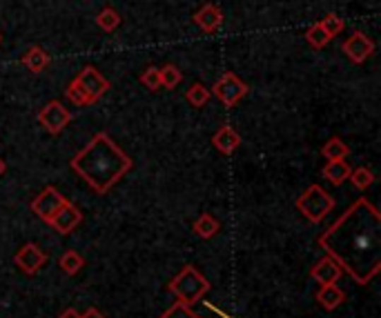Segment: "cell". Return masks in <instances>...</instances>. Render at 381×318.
<instances>
[{
    "label": "cell",
    "instance_id": "cell-9",
    "mask_svg": "<svg viewBox=\"0 0 381 318\" xmlns=\"http://www.w3.org/2000/svg\"><path fill=\"white\" fill-rule=\"evenodd\" d=\"M81 223H83V214H81V209L74 205V202H69V200L63 202L61 209H58L52 216V221H49V225L63 236L71 234V231H74Z\"/></svg>",
    "mask_w": 381,
    "mask_h": 318
},
{
    "label": "cell",
    "instance_id": "cell-33",
    "mask_svg": "<svg viewBox=\"0 0 381 318\" xmlns=\"http://www.w3.org/2000/svg\"><path fill=\"white\" fill-rule=\"evenodd\" d=\"M0 40H3V36H0Z\"/></svg>",
    "mask_w": 381,
    "mask_h": 318
},
{
    "label": "cell",
    "instance_id": "cell-11",
    "mask_svg": "<svg viewBox=\"0 0 381 318\" xmlns=\"http://www.w3.org/2000/svg\"><path fill=\"white\" fill-rule=\"evenodd\" d=\"M76 80H78V85L85 90V94L90 96V100L92 103H96V100L105 94L107 90H110V82H107V78L100 74V71L96 69V67H90L87 65L81 74L76 76Z\"/></svg>",
    "mask_w": 381,
    "mask_h": 318
},
{
    "label": "cell",
    "instance_id": "cell-21",
    "mask_svg": "<svg viewBox=\"0 0 381 318\" xmlns=\"http://www.w3.org/2000/svg\"><path fill=\"white\" fill-rule=\"evenodd\" d=\"M96 25L102 29V32H114L116 27L121 25V16L114 7H105L98 16H96Z\"/></svg>",
    "mask_w": 381,
    "mask_h": 318
},
{
    "label": "cell",
    "instance_id": "cell-16",
    "mask_svg": "<svg viewBox=\"0 0 381 318\" xmlns=\"http://www.w3.org/2000/svg\"><path fill=\"white\" fill-rule=\"evenodd\" d=\"M23 65L32 71V74H40L42 69L49 65V54L42 49V47H29L27 54L23 56Z\"/></svg>",
    "mask_w": 381,
    "mask_h": 318
},
{
    "label": "cell",
    "instance_id": "cell-13",
    "mask_svg": "<svg viewBox=\"0 0 381 318\" xmlns=\"http://www.w3.org/2000/svg\"><path fill=\"white\" fill-rule=\"evenodd\" d=\"M194 23L203 29V32H216L218 27H221L223 23V13L221 9H218L216 5L208 3V5H203L197 13H194Z\"/></svg>",
    "mask_w": 381,
    "mask_h": 318
},
{
    "label": "cell",
    "instance_id": "cell-12",
    "mask_svg": "<svg viewBox=\"0 0 381 318\" xmlns=\"http://www.w3.org/2000/svg\"><path fill=\"white\" fill-rule=\"evenodd\" d=\"M341 274H344V269H341V265L336 263L334 258H330V256H324L319 260V263L312 267V279L319 283V285H332V283H336L341 279Z\"/></svg>",
    "mask_w": 381,
    "mask_h": 318
},
{
    "label": "cell",
    "instance_id": "cell-8",
    "mask_svg": "<svg viewBox=\"0 0 381 318\" xmlns=\"http://www.w3.org/2000/svg\"><path fill=\"white\" fill-rule=\"evenodd\" d=\"M67 198L56 190V187H45L34 200H32V212L38 216V219H42L45 223H49L52 221V216L61 209V205L65 202Z\"/></svg>",
    "mask_w": 381,
    "mask_h": 318
},
{
    "label": "cell",
    "instance_id": "cell-14",
    "mask_svg": "<svg viewBox=\"0 0 381 318\" xmlns=\"http://www.w3.org/2000/svg\"><path fill=\"white\" fill-rule=\"evenodd\" d=\"M212 142H214V147L221 152V154H232V152L241 145V136H239V132H237V129H234L232 125H223V127L214 134Z\"/></svg>",
    "mask_w": 381,
    "mask_h": 318
},
{
    "label": "cell",
    "instance_id": "cell-10",
    "mask_svg": "<svg viewBox=\"0 0 381 318\" xmlns=\"http://www.w3.org/2000/svg\"><path fill=\"white\" fill-rule=\"evenodd\" d=\"M344 54L350 58L353 63L361 65L363 61H368V58L375 54V40L370 36H365L361 32H355L353 36H350L346 42H344Z\"/></svg>",
    "mask_w": 381,
    "mask_h": 318
},
{
    "label": "cell",
    "instance_id": "cell-3",
    "mask_svg": "<svg viewBox=\"0 0 381 318\" xmlns=\"http://www.w3.org/2000/svg\"><path fill=\"white\" fill-rule=\"evenodd\" d=\"M170 292L185 305H197V302L210 292V281L194 265H185L177 276L170 281Z\"/></svg>",
    "mask_w": 381,
    "mask_h": 318
},
{
    "label": "cell",
    "instance_id": "cell-7",
    "mask_svg": "<svg viewBox=\"0 0 381 318\" xmlns=\"http://www.w3.org/2000/svg\"><path fill=\"white\" fill-rule=\"evenodd\" d=\"M13 260H16V265L25 271V274H38L42 267H45L49 263V254L42 252L36 243H25L23 247L16 252V256H13Z\"/></svg>",
    "mask_w": 381,
    "mask_h": 318
},
{
    "label": "cell",
    "instance_id": "cell-19",
    "mask_svg": "<svg viewBox=\"0 0 381 318\" xmlns=\"http://www.w3.org/2000/svg\"><path fill=\"white\" fill-rule=\"evenodd\" d=\"M348 154H350V147L339 136H332L324 147H321V156H324L326 161H346Z\"/></svg>",
    "mask_w": 381,
    "mask_h": 318
},
{
    "label": "cell",
    "instance_id": "cell-6",
    "mask_svg": "<svg viewBox=\"0 0 381 318\" xmlns=\"http://www.w3.org/2000/svg\"><path fill=\"white\" fill-rule=\"evenodd\" d=\"M69 121H71V114L67 111L63 103H58V100H52V103H47L38 111V123L45 127L49 134H61L69 125Z\"/></svg>",
    "mask_w": 381,
    "mask_h": 318
},
{
    "label": "cell",
    "instance_id": "cell-22",
    "mask_svg": "<svg viewBox=\"0 0 381 318\" xmlns=\"http://www.w3.org/2000/svg\"><path fill=\"white\" fill-rule=\"evenodd\" d=\"M210 96H212V92L208 90V87H203L201 82H194L187 90V103L192 107H203L210 100Z\"/></svg>",
    "mask_w": 381,
    "mask_h": 318
},
{
    "label": "cell",
    "instance_id": "cell-15",
    "mask_svg": "<svg viewBox=\"0 0 381 318\" xmlns=\"http://www.w3.org/2000/svg\"><path fill=\"white\" fill-rule=\"evenodd\" d=\"M317 302L324 310H328V312H332V310H336L341 305V302H346V292L341 287H336L334 283L332 285H321V289L317 292Z\"/></svg>",
    "mask_w": 381,
    "mask_h": 318
},
{
    "label": "cell",
    "instance_id": "cell-17",
    "mask_svg": "<svg viewBox=\"0 0 381 318\" xmlns=\"http://www.w3.org/2000/svg\"><path fill=\"white\" fill-rule=\"evenodd\" d=\"M218 229H221V225H218V221L214 219L212 214L199 216V219L194 221V225H192V231H194L199 238H203V240H208V238L216 236Z\"/></svg>",
    "mask_w": 381,
    "mask_h": 318
},
{
    "label": "cell",
    "instance_id": "cell-31",
    "mask_svg": "<svg viewBox=\"0 0 381 318\" xmlns=\"http://www.w3.org/2000/svg\"><path fill=\"white\" fill-rule=\"evenodd\" d=\"M81 318H105V316H102L96 307H90L85 314H81Z\"/></svg>",
    "mask_w": 381,
    "mask_h": 318
},
{
    "label": "cell",
    "instance_id": "cell-26",
    "mask_svg": "<svg viewBox=\"0 0 381 318\" xmlns=\"http://www.w3.org/2000/svg\"><path fill=\"white\" fill-rule=\"evenodd\" d=\"M319 25H321V29H324V32L330 36V40L334 38V36H339L341 32H344V20L336 16V13H328V16H324L319 20Z\"/></svg>",
    "mask_w": 381,
    "mask_h": 318
},
{
    "label": "cell",
    "instance_id": "cell-4",
    "mask_svg": "<svg viewBox=\"0 0 381 318\" xmlns=\"http://www.w3.org/2000/svg\"><path fill=\"white\" fill-rule=\"evenodd\" d=\"M297 209L305 216L307 221L317 225L334 209V198L321 185H310L297 198Z\"/></svg>",
    "mask_w": 381,
    "mask_h": 318
},
{
    "label": "cell",
    "instance_id": "cell-30",
    "mask_svg": "<svg viewBox=\"0 0 381 318\" xmlns=\"http://www.w3.org/2000/svg\"><path fill=\"white\" fill-rule=\"evenodd\" d=\"M58 318H81V314L74 307H67V310L61 312V316H58Z\"/></svg>",
    "mask_w": 381,
    "mask_h": 318
},
{
    "label": "cell",
    "instance_id": "cell-25",
    "mask_svg": "<svg viewBox=\"0 0 381 318\" xmlns=\"http://www.w3.org/2000/svg\"><path fill=\"white\" fill-rule=\"evenodd\" d=\"M65 94H67V98L71 100L74 105H78V107H85V105H92V100H90V96L85 94V90L78 85V80L74 78L69 85H67V90H65Z\"/></svg>",
    "mask_w": 381,
    "mask_h": 318
},
{
    "label": "cell",
    "instance_id": "cell-28",
    "mask_svg": "<svg viewBox=\"0 0 381 318\" xmlns=\"http://www.w3.org/2000/svg\"><path fill=\"white\" fill-rule=\"evenodd\" d=\"M141 82L148 87L150 92H158L160 90V74H158V69L156 67H148L141 74Z\"/></svg>",
    "mask_w": 381,
    "mask_h": 318
},
{
    "label": "cell",
    "instance_id": "cell-32",
    "mask_svg": "<svg viewBox=\"0 0 381 318\" xmlns=\"http://www.w3.org/2000/svg\"><path fill=\"white\" fill-rule=\"evenodd\" d=\"M5 169H7V165H5L3 158H0V176H3V173H5Z\"/></svg>",
    "mask_w": 381,
    "mask_h": 318
},
{
    "label": "cell",
    "instance_id": "cell-29",
    "mask_svg": "<svg viewBox=\"0 0 381 318\" xmlns=\"http://www.w3.org/2000/svg\"><path fill=\"white\" fill-rule=\"evenodd\" d=\"M160 318H199L192 310H189V305H185V302H177V305H172L165 314H160Z\"/></svg>",
    "mask_w": 381,
    "mask_h": 318
},
{
    "label": "cell",
    "instance_id": "cell-18",
    "mask_svg": "<svg viewBox=\"0 0 381 318\" xmlns=\"http://www.w3.org/2000/svg\"><path fill=\"white\" fill-rule=\"evenodd\" d=\"M350 165L346 163V161H328L326 163V167H324V176L332 183V185H344L346 181H348V176H350Z\"/></svg>",
    "mask_w": 381,
    "mask_h": 318
},
{
    "label": "cell",
    "instance_id": "cell-2",
    "mask_svg": "<svg viewBox=\"0 0 381 318\" xmlns=\"http://www.w3.org/2000/svg\"><path fill=\"white\" fill-rule=\"evenodd\" d=\"M69 167L96 194H107L131 169V158L105 132H100L71 158Z\"/></svg>",
    "mask_w": 381,
    "mask_h": 318
},
{
    "label": "cell",
    "instance_id": "cell-20",
    "mask_svg": "<svg viewBox=\"0 0 381 318\" xmlns=\"http://www.w3.org/2000/svg\"><path fill=\"white\" fill-rule=\"evenodd\" d=\"M58 265H61V269L65 274L74 276V274H78L85 267V258L78 252H74V250H67L61 258H58Z\"/></svg>",
    "mask_w": 381,
    "mask_h": 318
},
{
    "label": "cell",
    "instance_id": "cell-24",
    "mask_svg": "<svg viewBox=\"0 0 381 318\" xmlns=\"http://www.w3.org/2000/svg\"><path fill=\"white\" fill-rule=\"evenodd\" d=\"M158 74H160V87H165V90H174L183 78L177 65H165L163 69H158Z\"/></svg>",
    "mask_w": 381,
    "mask_h": 318
},
{
    "label": "cell",
    "instance_id": "cell-27",
    "mask_svg": "<svg viewBox=\"0 0 381 318\" xmlns=\"http://www.w3.org/2000/svg\"><path fill=\"white\" fill-rule=\"evenodd\" d=\"M305 40L310 42V45H312L315 49H321V47H326L328 42H330V36L324 32V29H321V25H319V23H315L310 29H307Z\"/></svg>",
    "mask_w": 381,
    "mask_h": 318
},
{
    "label": "cell",
    "instance_id": "cell-5",
    "mask_svg": "<svg viewBox=\"0 0 381 318\" xmlns=\"http://www.w3.org/2000/svg\"><path fill=\"white\" fill-rule=\"evenodd\" d=\"M212 94H214L218 100H221L225 107H234V105H239L241 98H245L247 85H245L237 74H232V71H225V74L216 80Z\"/></svg>",
    "mask_w": 381,
    "mask_h": 318
},
{
    "label": "cell",
    "instance_id": "cell-1",
    "mask_svg": "<svg viewBox=\"0 0 381 318\" xmlns=\"http://www.w3.org/2000/svg\"><path fill=\"white\" fill-rule=\"evenodd\" d=\"M317 243L359 285H368L381 269V216L365 198H357Z\"/></svg>",
    "mask_w": 381,
    "mask_h": 318
},
{
    "label": "cell",
    "instance_id": "cell-23",
    "mask_svg": "<svg viewBox=\"0 0 381 318\" xmlns=\"http://www.w3.org/2000/svg\"><path fill=\"white\" fill-rule=\"evenodd\" d=\"M350 181H353V185L357 187V190H368V187L375 183V173L368 169V167H357V169H353L350 171V176H348Z\"/></svg>",
    "mask_w": 381,
    "mask_h": 318
}]
</instances>
